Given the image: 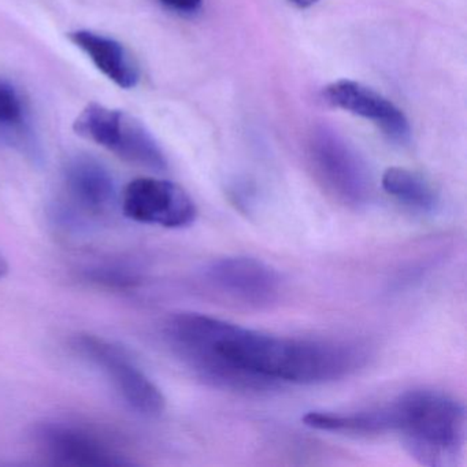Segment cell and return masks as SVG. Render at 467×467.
<instances>
[{"label": "cell", "instance_id": "6da1fadb", "mask_svg": "<svg viewBox=\"0 0 467 467\" xmlns=\"http://www.w3.org/2000/svg\"><path fill=\"white\" fill-rule=\"evenodd\" d=\"M165 333L169 346L199 379L240 392L337 381L368 358L357 341L270 335L199 313L171 317Z\"/></svg>", "mask_w": 467, "mask_h": 467}, {"label": "cell", "instance_id": "7a4b0ae2", "mask_svg": "<svg viewBox=\"0 0 467 467\" xmlns=\"http://www.w3.org/2000/svg\"><path fill=\"white\" fill-rule=\"evenodd\" d=\"M392 431L423 466L458 463L466 442V409L439 390L414 389L388 404Z\"/></svg>", "mask_w": 467, "mask_h": 467}, {"label": "cell", "instance_id": "3957f363", "mask_svg": "<svg viewBox=\"0 0 467 467\" xmlns=\"http://www.w3.org/2000/svg\"><path fill=\"white\" fill-rule=\"evenodd\" d=\"M73 348L84 359L99 368L113 385L119 398L136 414L158 418L166 409L162 390L141 370L124 347L100 336L78 335Z\"/></svg>", "mask_w": 467, "mask_h": 467}, {"label": "cell", "instance_id": "277c9868", "mask_svg": "<svg viewBox=\"0 0 467 467\" xmlns=\"http://www.w3.org/2000/svg\"><path fill=\"white\" fill-rule=\"evenodd\" d=\"M76 133L88 139L132 165L163 171L168 160L154 136L140 121L121 110L91 103L73 124Z\"/></svg>", "mask_w": 467, "mask_h": 467}, {"label": "cell", "instance_id": "5b68a950", "mask_svg": "<svg viewBox=\"0 0 467 467\" xmlns=\"http://www.w3.org/2000/svg\"><path fill=\"white\" fill-rule=\"evenodd\" d=\"M35 441L45 458L58 466H128L132 461L119 445L89 426L69 420H47L35 431Z\"/></svg>", "mask_w": 467, "mask_h": 467}, {"label": "cell", "instance_id": "8992f818", "mask_svg": "<svg viewBox=\"0 0 467 467\" xmlns=\"http://www.w3.org/2000/svg\"><path fill=\"white\" fill-rule=\"evenodd\" d=\"M310 160L322 184L338 202L354 209L368 203L371 195L368 169L341 136L327 128L316 130Z\"/></svg>", "mask_w": 467, "mask_h": 467}, {"label": "cell", "instance_id": "52a82bcc", "mask_svg": "<svg viewBox=\"0 0 467 467\" xmlns=\"http://www.w3.org/2000/svg\"><path fill=\"white\" fill-rule=\"evenodd\" d=\"M65 188L67 202L56 210V217L67 228L108 217L119 202L113 174L102 162L88 155H78L67 162Z\"/></svg>", "mask_w": 467, "mask_h": 467}, {"label": "cell", "instance_id": "ba28073f", "mask_svg": "<svg viewBox=\"0 0 467 467\" xmlns=\"http://www.w3.org/2000/svg\"><path fill=\"white\" fill-rule=\"evenodd\" d=\"M204 280L221 296L248 307H269L283 291L280 273L250 256H223L210 262Z\"/></svg>", "mask_w": 467, "mask_h": 467}, {"label": "cell", "instance_id": "9c48e42d", "mask_svg": "<svg viewBox=\"0 0 467 467\" xmlns=\"http://www.w3.org/2000/svg\"><path fill=\"white\" fill-rule=\"evenodd\" d=\"M121 209L135 223L166 229L187 228L198 217L195 202L184 188L152 177L133 180L125 187Z\"/></svg>", "mask_w": 467, "mask_h": 467}, {"label": "cell", "instance_id": "30bf717a", "mask_svg": "<svg viewBox=\"0 0 467 467\" xmlns=\"http://www.w3.org/2000/svg\"><path fill=\"white\" fill-rule=\"evenodd\" d=\"M324 98L333 108L368 119L393 141L406 143L411 136V128L403 110L365 84L352 80L335 81L325 88Z\"/></svg>", "mask_w": 467, "mask_h": 467}, {"label": "cell", "instance_id": "8fae6325", "mask_svg": "<svg viewBox=\"0 0 467 467\" xmlns=\"http://www.w3.org/2000/svg\"><path fill=\"white\" fill-rule=\"evenodd\" d=\"M67 37L119 88L132 89L138 86L140 70L132 54L121 43L92 31L70 32Z\"/></svg>", "mask_w": 467, "mask_h": 467}, {"label": "cell", "instance_id": "7c38bea8", "mask_svg": "<svg viewBox=\"0 0 467 467\" xmlns=\"http://www.w3.org/2000/svg\"><path fill=\"white\" fill-rule=\"evenodd\" d=\"M303 422L316 431L352 436H377L392 431L388 404L355 412L310 411L303 417Z\"/></svg>", "mask_w": 467, "mask_h": 467}, {"label": "cell", "instance_id": "4fadbf2b", "mask_svg": "<svg viewBox=\"0 0 467 467\" xmlns=\"http://www.w3.org/2000/svg\"><path fill=\"white\" fill-rule=\"evenodd\" d=\"M381 184L388 195L414 212L431 214L439 207V195L433 185L417 171L396 166L387 169Z\"/></svg>", "mask_w": 467, "mask_h": 467}, {"label": "cell", "instance_id": "5bb4252c", "mask_svg": "<svg viewBox=\"0 0 467 467\" xmlns=\"http://www.w3.org/2000/svg\"><path fill=\"white\" fill-rule=\"evenodd\" d=\"M84 278L109 289H135L140 285L141 275L132 265L125 262H103L84 270Z\"/></svg>", "mask_w": 467, "mask_h": 467}, {"label": "cell", "instance_id": "9a60e30c", "mask_svg": "<svg viewBox=\"0 0 467 467\" xmlns=\"http://www.w3.org/2000/svg\"><path fill=\"white\" fill-rule=\"evenodd\" d=\"M24 119V105L15 86L6 80H0V125L17 127Z\"/></svg>", "mask_w": 467, "mask_h": 467}, {"label": "cell", "instance_id": "2e32d148", "mask_svg": "<svg viewBox=\"0 0 467 467\" xmlns=\"http://www.w3.org/2000/svg\"><path fill=\"white\" fill-rule=\"evenodd\" d=\"M163 7L182 16H193L202 9L203 0H158Z\"/></svg>", "mask_w": 467, "mask_h": 467}, {"label": "cell", "instance_id": "e0dca14e", "mask_svg": "<svg viewBox=\"0 0 467 467\" xmlns=\"http://www.w3.org/2000/svg\"><path fill=\"white\" fill-rule=\"evenodd\" d=\"M288 2L294 6L299 7V9H308V7L318 4L319 0H288Z\"/></svg>", "mask_w": 467, "mask_h": 467}, {"label": "cell", "instance_id": "ac0fdd59", "mask_svg": "<svg viewBox=\"0 0 467 467\" xmlns=\"http://www.w3.org/2000/svg\"><path fill=\"white\" fill-rule=\"evenodd\" d=\"M7 273H9V264H7V259L5 258L4 254L0 253V280H4Z\"/></svg>", "mask_w": 467, "mask_h": 467}]
</instances>
